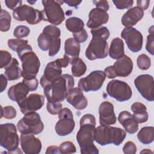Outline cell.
Segmentation results:
<instances>
[{
	"label": "cell",
	"mask_w": 154,
	"mask_h": 154,
	"mask_svg": "<svg viewBox=\"0 0 154 154\" xmlns=\"http://www.w3.org/2000/svg\"><path fill=\"white\" fill-rule=\"evenodd\" d=\"M80 128L76 134V141L82 154H98L99 150L93 143L96 126L95 117L91 114L84 115L80 119Z\"/></svg>",
	"instance_id": "obj_1"
},
{
	"label": "cell",
	"mask_w": 154,
	"mask_h": 154,
	"mask_svg": "<svg viewBox=\"0 0 154 154\" xmlns=\"http://www.w3.org/2000/svg\"><path fill=\"white\" fill-rule=\"evenodd\" d=\"M92 39L87 48L85 57L89 60L103 59L108 54V45L106 40L109 37V31L105 26L91 29Z\"/></svg>",
	"instance_id": "obj_2"
},
{
	"label": "cell",
	"mask_w": 154,
	"mask_h": 154,
	"mask_svg": "<svg viewBox=\"0 0 154 154\" xmlns=\"http://www.w3.org/2000/svg\"><path fill=\"white\" fill-rule=\"evenodd\" d=\"M74 85L73 77L69 74H63L42 88L48 102H61L65 99L67 93L73 88Z\"/></svg>",
	"instance_id": "obj_3"
},
{
	"label": "cell",
	"mask_w": 154,
	"mask_h": 154,
	"mask_svg": "<svg viewBox=\"0 0 154 154\" xmlns=\"http://www.w3.org/2000/svg\"><path fill=\"white\" fill-rule=\"evenodd\" d=\"M60 35L61 31L58 27L52 25L45 26L37 38L39 48L43 51H49V56H55L60 49Z\"/></svg>",
	"instance_id": "obj_4"
},
{
	"label": "cell",
	"mask_w": 154,
	"mask_h": 154,
	"mask_svg": "<svg viewBox=\"0 0 154 154\" xmlns=\"http://www.w3.org/2000/svg\"><path fill=\"white\" fill-rule=\"evenodd\" d=\"M126 137L125 130L109 125H100L95 128L94 131V141L101 146L114 144L119 146Z\"/></svg>",
	"instance_id": "obj_5"
},
{
	"label": "cell",
	"mask_w": 154,
	"mask_h": 154,
	"mask_svg": "<svg viewBox=\"0 0 154 154\" xmlns=\"http://www.w3.org/2000/svg\"><path fill=\"white\" fill-rule=\"evenodd\" d=\"M19 137L17 134L16 126L7 123L0 125V145L8 153H17L19 150Z\"/></svg>",
	"instance_id": "obj_6"
},
{
	"label": "cell",
	"mask_w": 154,
	"mask_h": 154,
	"mask_svg": "<svg viewBox=\"0 0 154 154\" xmlns=\"http://www.w3.org/2000/svg\"><path fill=\"white\" fill-rule=\"evenodd\" d=\"M43 10H41L43 19L52 25H60L65 19L64 13L61 7L63 1L52 0H43L42 1Z\"/></svg>",
	"instance_id": "obj_7"
},
{
	"label": "cell",
	"mask_w": 154,
	"mask_h": 154,
	"mask_svg": "<svg viewBox=\"0 0 154 154\" xmlns=\"http://www.w3.org/2000/svg\"><path fill=\"white\" fill-rule=\"evenodd\" d=\"M17 128L21 134L37 135L42 132L44 124L38 113L32 112L25 114L17 122Z\"/></svg>",
	"instance_id": "obj_8"
},
{
	"label": "cell",
	"mask_w": 154,
	"mask_h": 154,
	"mask_svg": "<svg viewBox=\"0 0 154 154\" xmlns=\"http://www.w3.org/2000/svg\"><path fill=\"white\" fill-rule=\"evenodd\" d=\"M19 57L22 62V76L23 78L35 77L39 71L40 63L35 52L32 51H28Z\"/></svg>",
	"instance_id": "obj_9"
},
{
	"label": "cell",
	"mask_w": 154,
	"mask_h": 154,
	"mask_svg": "<svg viewBox=\"0 0 154 154\" xmlns=\"http://www.w3.org/2000/svg\"><path fill=\"white\" fill-rule=\"evenodd\" d=\"M106 92L110 97L120 102L129 100L132 95L131 87L126 82L117 79H114L108 82Z\"/></svg>",
	"instance_id": "obj_10"
},
{
	"label": "cell",
	"mask_w": 154,
	"mask_h": 154,
	"mask_svg": "<svg viewBox=\"0 0 154 154\" xmlns=\"http://www.w3.org/2000/svg\"><path fill=\"white\" fill-rule=\"evenodd\" d=\"M106 78L104 72L94 70L88 76L81 78L78 82V88L82 91L89 92L99 90L102 86Z\"/></svg>",
	"instance_id": "obj_11"
},
{
	"label": "cell",
	"mask_w": 154,
	"mask_h": 154,
	"mask_svg": "<svg viewBox=\"0 0 154 154\" xmlns=\"http://www.w3.org/2000/svg\"><path fill=\"white\" fill-rule=\"evenodd\" d=\"M13 16L17 21L26 20L30 25L37 24L43 19L41 11L26 4L22 5L14 10Z\"/></svg>",
	"instance_id": "obj_12"
},
{
	"label": "cell",
	"mask_w": 154,
	"mask_h": 154,
	"mask_svg": "<svg viewBox=\"0 0 154 154\" xmlns=\"http://www.w3.org/2000/svg\"><path fill=\"white\" fill-rule=\"evenodd\" d=\"M58 118L59 120L55 126L56 133L59 136H66L71 134L75 125L71 110L67 108L61 109L58 114Z\"/></svg>",
	"instance_id": "obj_13"
},
{
	"label": "cell",
	"mask_w": 154,
	"mask_h": 154,
	"mask_svg": "<svg viewBox=\"0 0 154 154\" xmlns=\"http://www.w3.org/2000/svg\"><path fill=\"white\" fill-rule=\"evenodd\" d=\"M121 37L125 40L128 49L133 52L141 50L143 38L142 34L132 27H125L121 33Z\"/></svg>",
	"instance_id": "obj_14"
},
{
	"label": "cell",
	"mask_w": 154,
	"mask_h": 154,
	"mask_svg": "<svg viewBox=\"0 0 154 154\" xmlns=\"http://www.w3.org/2000/svg\"><path fill=\"white\" fill-rule=\"evenodd\" d=\"M134 85L143 98L150 102L153 101V78L152 75L143 74L138 76L134 80Z\"/></svg>",
	"instance_id": "obj_15"
},
{
	"label": "cell",
	"mask_w": 154,
	"mask_h": 154,
	"mask_svg": "<svg viewBox=\"0 0 154 154\" xmlns=\"http://www.w3.org/2000/svg\"><path fill=\"white\" fill-rule=\"evenodd\" d=\"M45 97L43 95L37 93L29 94L18 104L20 111L23 114L35 112L44 105Z\"/></svg>",
	"instance_id": "obj_16"
},
{
	"label": "cell",
	"mask_w": 154,
	"mask_h": 154,
	"mask_svg": "<svg viewBox=\"0 0 154 154\" xmlns=\"http://www.w3.org/2000/svg\"><path fill=\"white\" fill-rule=\"evenodd\" d=\"M20 146L26 154H38L42 149V142L33 134H21Z\"/></svg>",
	"instance_id": "obj_17"
},
{
	"label": "cell",
	"mask_w": 154,
	"mask_h": 154,
	"mask_svg": "<svg viewBox=\"0 0 154 154\" xmlns=\"http://www.w3.org/2000/svg\"><path fill=\"white\" fill-rule=\"evenodd\" d=\"M99 114L100 125H111L116 123L117 118L112 103L108 101L102 102L99 108Z\"/></svg>",
	"instance_id": "obj_18"
},
{
	"label": "cell",
	"mask_w": 154,
	"mask_h": 154,
	"mask_svg": "<svg viewBox=\"0 0 154 154\" xmlns=\"http://www.w3.org/2000/svg\"><path fill=\"white\" fill-rule=\"evenodd\" d=\"M66 100L78 110L84 109L88 105L87 98L82 91L78 87L70 89L66 94Z\"/></svg>",
	"instance_id": "obj_19"
},
{
	"label": "cell",
	"mask_w": 154,
	"mask_h": 154,
	"mask_svg": "<svg viewBox=\"0 0 154 154\" xmlns=\"http://www.w3.org/2000/svg\"><path fill=\"white\" fill-rule=\"evenodd\" d=\"M108 20L109 15L106 11L98 8H94L89 13L87 26L91 29H96L106 23Z\"/></svg>",
	"instance_id": "obj_20"
},
{
	"label": "cell",
	"mask_w": 154,
	"mask_h": 154,
	"mask_svg": "<svg viewBox=\"0 0 154 154\" xmlns=\"http://www.w3.org/2000/svg\"><path fill=\"white\" fill-rule=\"evenodd\" d=\"M62 75L61 67L55 61L49 62L46 66L44 73L42 76L40 83L42 87L55 79Z\"/></svg>",
	"instance_id": "obj_21"
},
{
	"label": "cell",
	"mask_w": 154,
	"mask_h": 154,
	"mask_svg": "<svg viewBox=\"0 0 154 154\" xmlns=\"http://www.w3.org/2000/svg\"><path fill=\"white\" fill-rule=\"evenodd\" d=\"M133 66V62L131 58L125 55L114 63L112 67L116 76L127 77L131 73Z\"/></svg>",
	"instance_id": "obj_22"
},
{
	"label": "cell",
	"mask_w": 154,
	"mask_h": 154,
	"mask_svg": "<svg viewBox=\"0 0 154 154\" xmlns=\"http://www.w3.org/2000/svg\"><path fill=\"white\" fill-rule=\"evenodd\" d=\"M144 16V11L136 6L129 9L122 17V23L125 27H132L136 25Z\"/></svg>",
	"instance_id": "obj_23"
},
{
	"label": "cell",
	"mask_w": 154,
	"mask_h": 154,
	"mask_svg": "<svg viewBox=\"0 0 154 154\" xmlns=\"http://www.w3.org/2000/svg\"><path fill=\"white\" fill-rule=\"evenodd\" d=\"M30 91L28 86L23 82L12 85L8 90V96L10 100L17 103L26 97Z\"/></svg>",
	"instance_id": "obj_24"
},
{
	"label": "cell",
	"mask_w": 154,
	"mask_h": 154,
	"mask_svg": "<svg viewBox=\"0 0 154 154\" xmlns=\"http://www.w3.org/2000/svg\"><path fill=\"white\" fill-rule=\"evenodd\" d=\"M118 120L128 133L133 134L138 131V123L129 112L127 111H122L119 114Z\"/></svg>",
	"instance_id": "obj_25"
},
{
	"label": "cell",
	"mask_w": 154,
	"mask_h": 154,
	"mask_svg": "<svg viewBox=\"0 0 154 154\" xmlns=\"http://www.w3.org/2000/svg\"><path fill=\"white\" fill-rule=\"evenodd\" d=\"M4 75L8 81L17 80L22 76V70L16 58H13L10 63L5 67Z\"/></svg>",
	"instance_id": "obj_26"
},
{
	"label": "cell",
	"mask_w": 154,
	"mask_h": 154,
	"mask_svg": "<svg viewBox=\"0 0 154 154\" xmlns=\"http://www.w3.org/2000/svg\"><path fill=\"white\" fill-rule=\"evenodd\" d=\"M131 110L133 112V117L138 123L146 122L149 116L146 106L141 102H135L131 105Z\"/></svg>",
	"instance_id": "obj_27"
},
{
	"label": "cell",
	"mask_w": 154,
	"mask_h": 154,
	"mask_svg": "<svg viewBox=\"0 0 154 154\" xmlns=\"http://www.w3.org/2000/svg\"><path fill=\"white\" fill-rule=\"evenodd\" d=\"M28 43V40L20 38L10 39L7 42L8 46L12 51L16 52L18 57L26 51H32V47Z\"/></svg>",
	"instance_id": "obj_28"
},
{
	"label": "cell",
	"mask_w": 154,
	"mask_h": 154,
	"mask_svg": "<svg viewBox=\"0 0 154 154\" xmlns=\"http://www.w3.org/2000/svg\"><path fill=\"white\" fill-rule=\"evenodd\" d=\"M108 54L111 58L115 60H118L125 55L124 43L121 38L116 37L111 41Z\"/></svg>",
	"instance_id": "obj_29"
},
{
	"label": "cell",
	"mask_w": 154,
	"mask_h": 154,
	"mask_svg": "<svg viewBox=\"0 0 154 154\" xmlns=\"http://www.w3.org/2000/svg\"><path fill=\"white\" fill-rule=\"evenodd\" d=\"M80 48V44L73 38H69L64 43V55L70 58V60L79 57Z\"/></svg>",
	"instance_id": "obj_30"
},
{
	"label": "cell",
	"mask_w": 154,
	"mask_h": 154,
	"mask_svg": "<svg viewBox=\"0 0 154 154\" xmlns=\"http://www.w3.org/2000/svg\"><path fill=\"white\" fill-rule=\"evenodd\" d=\"M138 141L144 144H149L154 140V128L145 126L142 128L137 134Z\"/></svg>",
	"instance_id": "obj_31"
},
{
	"label": "cell",
	"mask_w": 154,
	"mask_h": 154,
	"mask_svg": "<svg viewBox=\"0 0 154 154\" xmlns=\"http://www.w3.org/2000/svg\"><path fill=\"white\" fill-rule=\"evenodd\" d=\"M70 64L72 65L71 71L73 76L80 77L85 74L87 70V66L83 60L79 57L70 60Z\"/></svg>",
	"instance_id": "obj_32"
},
{
	"label": "cell",
	"mask_w": 154,
	"mask_h": 154,
	"mask_svg": "<svg viewBox=\"0 0 154 154\" xmlns=\"http://www.w3.org/2000/svg\"><path fill=\"white\" fill-rule=\"evenodd\" d=\"M66 27L68 31L74 34L84 29V23L79 17H71L66 19Z\"/></svg>",
	"instance_id": "obj_33"
},
{
	"label": "cell",
	"mask_w": 154,
	"mask_h": 154,
	"mask_svg": "<svg viewBox=\"0 0 154 154\" xmlns=\"http://www.w3.org/2000/svg\"><path fill=\"white\" fill-rule=\"evenodd\" d=\"M11 17L10 13L4 10H1L0 14V30L2 32L8 31L10 28Z\"/></svg>",
	"instance_id": "obj_34"
},
{
	"label": "cell",
	"mask_w": 154,
	"mask_h": 154,
	"mask_svg": "<svg viewBox=\"0 0 154 154\" xmlns=\"http://www.w3.org/2000/svg\"><path fill=\"white\" fill-rule=\"evenodd\" d=\"M137 63L140 69L142 70H148L151 66L150 58L144 54H141L137 58Z\"/></svg>",
	"instance_id": "obj_35"
},
{
	"label": "cell",
	"mask_w": 154,
	"mask_h": 154,
	"mask_svg": "<svg viewBox=\"0 0 154 154\" xmlns=\"http://www.w3.org/2000/svg\"><path fill=\"white\" fill-rule=\"evenodd\" d=\"M17 112L16 109L12 106H1V118L4 117L6 119H13L16 117Z\"/></svg>",
	"instance_id": "obj_36"
},
{
	"label": "cell",
	"mask_w": 154,
	"mask_h": 154,
	"mask_svg": "<svg viewBox=\"0 0 154 154\" xmlns=\"http://www.w3.org/2000/svg\"><path fill=\"white\" fill-rule=\"evenodd\" d=\"M60 153H73L76 151V149L74 144L71 141H64L61 143L59 147Z\"/></svg>",
	"instance_id": "obj_37"
},
{
	"label": "cell",
	"mask_w": 154,
	"mask_h": 154,
	"mask_svg": "<svg viewBox=\"0 0 154 154\" xmlns=\"http://www.w3.org/2000/svg\"><path fill=\"white\" fill-rule=\"evenodd\" d=\"M30 33L29 28L25 25H19L16 27L13 31V35L17 38H21L27 37Z\"/></svg>",
	"instance_id": "obj_38"
},
{
	"label": "cell",
	"mask_w": 154,
	"mask_h": 154,
	"mask_svg": "<svg viewBox=\"0 0 154 154\" xmlns=\"http://www.w3.org/2000/svg\"><path fill=\"white\" fill-rule=\"evenodd\" d=\"M11 55L7 51H0V68H5L11 62L12 60Z\"/></svg>",
	"instance_id": "obj_39"
},
{
	"label": "cell",
	"mask_w": 154,
	"mask_h": 154,
	"mask_svg": "<svg viewBox=\"0 0 154 154\" xmlns=\"http://www.w3.org/2000/svg\"><path fill=\"white\" fill-rule=\"evenodd\" d=\"M149 35L147 37V43L146 45V49L148 52L152 55H154V42H153V26H152L149 29Z\"/></svg>",
	"instance_id": "obj_40"
},
{
	"label": "cell",
	"mask_w": 154,
	"mask_h": 154,
	"mask_svg": "<svg viewBox=\"0 0 154 154\" xmlns=\"http://www.w3.org/2000/svg\"><path fill=\"white\" fill-rule=\"evenodd\" d=\"M47 111L52 115L59 114L62 109V104L61 102H48L46 104Z\"/></svg>",
	"instance_id": "obj_41"
},
{
	"label": "cell",
	"mask_w": 154,
	"mask_h": 154,
	"mask_svg": "<svg viewBox=\"0 0 154 154\" xmlns=\"http://www.w3.org/2000/svg\"><path fill=\"white\" fill-rule=\"evenodd\" d=\"M112 2L117 9L123 10L131 7L133 5L134 1L132 0H116L112 1Z\"/></svg>",
	"instance_id": "obj_42"
},
{
	"label": "cell",
	"mask_w": 154,
	"mask_h": 154,
	"mask_svg": "<svg viewBox=\"0 0 154 154\" xmlns=\"http://www.w3.org/2000/svg\"><path fill=\"white\" fill-rule=\"evenodd\" d=\"M22 82L28 86L29 90L31 91L36 90L38 87V82L36 77L31 78H23Z\"/></svg>",
	"instance_id": "obj_43"
},
{
	"label": "cell",
	"mask_w": 154,
	"mask_h": 154,
	"mask_svg": "<svg viewBox=\"0 0 154 154\" xmlns=\"http://www.w3.org/2000/svg\"><path fill=\"white\" fill-rule=\"evenodd\" d=\"M123 152L125 154H135L137 152V146L132 141H128L125 144Z\"/></svg>",
	"instance_id": "obj_44"
},
{
	"label": "cell",
	"mask_w": 154,
	"mask_h": 154,
	"mask_svg": "<svg viewBox=\"0 0 154 154\" xmlns=\"http://www.w3.org/2000/svg\"><path fill=\"white\" fill-rule=\"evenodd\" d=\"M73 38L79 43L85 42L88 38V34L85 29L78 32L73 34Z\"/></svg>",
	"instance_id": "obj_45"
},
{
	"label": "cell",
	"mask_w": 154,
	"mask_h": 154,
	"mask_svg": "<svg viewBox=\"0 0 154 154\" xmlns=\"http://www.w3.org/2000/svg\"><path fill=\"white\" fill-rule=\"evenodd\" d=\"M22 1H16V0H5V4L6 6L10 8L11 10H15L17 8H18L19 6L22 5Z\"/></svg>",
	"instance_id": "obj_46"
},
{
	"label": "cell",
	"mask_w": 154,
	"mask_h": 154,
	"mask_svg": "<svg viewBox=\"0 0 154 154\" xmlns=\"http://www.w3.org/2000/svg\"><path fill=\"white\" fill-rule=\"evenodd\" d=\"M93 2L95 4L96 8L102 9L105 11H107L109 10V4L107 1L101 0V1H93Z\"/></svg>",
	"instance_id": "obj_47"
},
{
	"label": "cell",
	"mask_w": 154,
	"mask_h": 154,
	"mask_svg": "<svg viewBox=\"0 0 154 154\" xmlns=\"http://www.w3.org/2000/svg\"><path fill=\"white\" fill-rule=\"evenodd\" d=\"M70 59L67 56L64 55L63 58H58L55 60V61L57 63V64L62 68H66L68 66L69 64L70 63Z\"/></svg>",
	"instance_id": "obj_48"
},
{
	"label": "cell",
	"mask_w": 154,
	"mask_h": 154,
	"mask_svg": "<svg viewBox=\"0 0 154 154\" xmlns=\"http://www.w3.org/2000/svg\"><path fill=\"white\" fill-rule=\"evenodd\" d=\"M104 73L106 75V76L109 79H113L116 76V75L115 73V72L113 69L112 66H109L106 67L104 70Z\"/></svg>",
	"instance_id": "obj_49"
},
{
	"label": "cell",
	"mask_w": 154,
	"mask_h": 154,
	"mask_svg": "<svg viewBox=\"0 0 154 154\" xmlns=\"http://www.w3.org/2000/svg\"><path fill=\"white\" fill-rule=\"evenodd\" d=\"M7 85V79L6 77L3 75L1 74L0 75V92H3Z\"/></svg>",
	"instance_id": "obj_50"
},
{
	"label": "cell",
	"mask_w": 154,
	"mask_h": 154,
	"mask_svg": "<svg viewBox=\"0 0 154 154\" xmlns=\"http://www.w3.org/2000/svg\"><path fill=\"white\" fill-rule=\"evenodd\" d=\"M137 6L140 7L143 11L148 8L150 4V1H137Z\"/></svg>",
	"instance_id": "obj_51"
},
{
	"label": "cell",
	"mask_w": 154,
	"mask_h": 154,
	"mask_svg": "<svg viewBox=\"0 0 154 154\" xmlns=\"http://www.w3.org/2000/svg\"><path fill=\"white\" fill-rule=\"evenodd\" d=\"M46 154L48 153H60V150L59 147L55 146H51L47 148L46 151Z\"/></svg>",
	"instance_id": "obj_52"
},
{
	"label": "cell",
	"mask_w": 154,
	"mask_h": 154,
	"mask_svg": "<svg viewBox=\"0 0 154 154\" xmlns=\"http://www.w3.org/2000/svg\"><path fill=\"white\" fill-rule=\"evenodd\" d=\"M63 2L66 3L70 7H73L75 8H77L78 6L82 2L81 1H74V0H67V1H63Z\"/></svg>",
	"instance_id": "obj_53"
},
{
	"label": "cell",
	"mask_w": 154,
	"mask_h": 154,
	"mask_svg": "<svg viewBox=\"0 0 154 154\" xmlns=\"http://www.w3.org/2000/svg\"><path fill=\"white\" fill-rule=\"evenodd\" d=\"M141 153H152V152L151 151V150H149V149H144V150H143L142 151H141V152H140Z\"/></svg>",
	"instance_id": "obj_54"
},
{
	"label": "cell",
	"mask_w": 154,
	"mask_h": 154,
	"mask_svg": "<svg viewBox=\"0 0 154 154\" xmlns=\"http://www.w3.org/2000/svg\"><path fill=\"white\" fill-rule=\"evenodd\" d=\"M27 2H29V3H30L31 4H34V3H35V1L33 2V1H27Z\"/></svg>",
	"instance_id": "obj_55"
}]
</instances>
